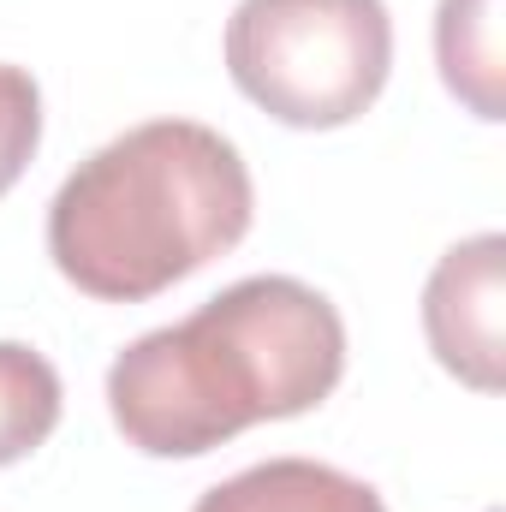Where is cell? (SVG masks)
Listing matches in <instances>:
<instances>
[{"mask_svg": "<svg viewBox=\"0 0 506 512\" xmlns=\"http://www.w3.org/2000/svg\"><path fill=\"white\" fill-rule=\"evenodd\" d=\"M423 334L447 376L477 393L506 382V239L477 233L435 262L423 286Z\"/></svg>", "mask_w": 506, "mask_h": 512, "instance_id": "277c9868", "label": "cell"}, {"mask_svg": "<svg viewBox=\"0 0 506 512\" xmlns=\"http://www.w3.org/2000/svg\"><path fill=\"white\" fill-rule=\"evenodd\" d=\"M36 143H42V90L24 66L0 60V197L24 179Z\"/></svg>", "mask_w": 506, "mask_h": 512, "instance_id": "ba28073f", "label": "cell"}, {"mask_svg": "<svg viewBox=\"0 0 506 512\" xmlns=\"http://www.w3.org/2000/svg\"><path fill=\"white\" fill-rule=\"evenodd\" d=\"M256 215L245 155L197 120H149L102 143L48 203L54 268L102 298L143 304L227 256Z\"/></svg>", "mask_w": 506, "mask_h": 512, "instance_id": "7a4b0ae2", "label": "cell"}, {"mask_svg": "<svg viewBox=\"0 0 506 512\" xmlns=\"http://www.w3.org/2000/svg\"><path fill=\"white\" fill-rule=\"evenodd\" d=\"M60 423V376L36 346L0 340V465L30 459Z\"/></svg>", "mask_w": 506, "mask_h": 512, "instance_id": "52a82bcc", "label": "cell"}, {"mask_svg": "<svg viewBox=\"0 0 506 512\" xmlns=\"http://www.w3.org/2000/svg\"><path fill=\"white\" fill-rule=\"evenodd\" d=\"M340 376V310L292 274H251L197 316L131 340L108 370V411L137 453L197 459L251 423L316 411Z\"/></svg>", "mask_w": 506, "mask_h": 512, "instance_id": "6da1fadb", "label": "cell"}, {"mask_svg": "<svg viewBox=\"0 0 506 512\" xmlns=\"http://www.w3.org/2000/svg\"><path fill=\"white\" fill-rule=\"evenodd\" d=\"M191 512H387L364 477H346L316 459H268L215 483Z\"/></svg>", "mask_w": 506, "mask_h": 512, "instance_id": "5b68a950", "label": "cell"}, {"mask_svg": "<svg viewBox=\"0 0 506 512\" xmlns=\"http://www.w3.org/2000/svg\"><path fill=\"white\" fill-rule=\"evenodd\" d=\"M435 60H441L447 90L477 120H506L501 0H441V12H435Z\"/></svg>", "mask_w": 506, "mask_h": 512, "instance_id": "8992f818", "label": "cell"}, {"mask_svg": "<svg viewBox=\"0 0 506 512\" xmlns=\"http://www.w3.org/2000/svg\"><path fill=\"white\" fill-rule=\"evenodd\" d=\"M227 72L280 126H352L393 72V18L381 0H239Z\"/></svg>", "mask_w": 506, "mask_h": 512, "instance_id": "3957f363", "label": "cell"}]
</instances>
